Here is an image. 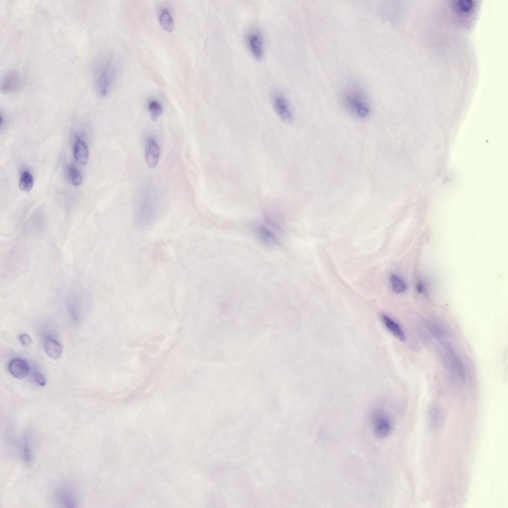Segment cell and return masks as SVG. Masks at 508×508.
<instances>
[{
    "instance_id": "52a82bcc",
    "label": "cell",
    "mask_w": 508,
    "mask_h": 508,
    "mask_svg": "<svg viewBox=\"0 0 508 508\" xmlns=\"http://www.w3.org/2000/svg\"><path fill=\"white\" fill-rule=\"evenodd\" d=\"M22 77L19 71L11 70L6 73L1 81V91L12 92L17 90L22 85Z\"/></svg>"
},
{
    "instance_id": "ba28073f",
    "label": "cell",
    "mask_w": 508,
    "mask_h": 508,
    "mask_svg": "<svg viewBox=\"0 0 508 508\" xmlns=\"http://www.w3.org/2000/svg\"><path fill=\"white\" fill-rule=\"evenodd\" d=\"M159 158L160 148L158 143L153 139H148L145 150V160L148 167L155 168L158 164Z\"/></svg>"
},
{
    "instance_id": "5bb4252c",
    "label": "cell",
    "mask_w": 508,
    "mask_h": 508,
    "mask_svg": "<svg viewBox=\"0 0 508 508\" xmlns=\"http://www.w3.org/2000/svg\"><path fill=\"white\" fill-rule=\"evenodd\" d=\"M74 156L76 161L81 165H85L88 160V150L85 143L79 140L74 146Z\"/></svg>"
},
{
    "instance_id": "ffe728a7",
    "label": "cell",
    "mask_w": 508,
    "mask_h": 508,
    "mask_svg": "<svg viewBox=\"0 0 508 508\" xmlns=\"http://www.w3.org/2000/svg\"><path fill=\"white\" fill-rule=\"evenodd\" d=\"M23 457L26 462H29L31 459V451L28 440L26 439L23 446Z\"/></svg>"
},
{
    "instance_id": "277c9868",
    "label": "cell",
    "mask_w": 508,
    "mask_h": 508,
    "mask_svg": "<svg viewBox=\"0 0 508 508\" xmlns=\"http://www.w3.org/2000/svg\"><path fill=\"white\" fill-rule=\"evenodd\" d=\"M272 100L275 111L283 121L290 122L293 118V112L289 100L281 91L275 90L272 95Z\"/></svg>"
},
{
    "instance_id": "8fae6325",
    "label": "cell",
    "mask_w": 508,
    "mask_h": 508,
    "mask_svg": "<svg viewBox=\"0 0 508 508\" xmlns=\"http://www.w3.org/2000/svg\"><path fill=\"white\" fill-rule=\"evenodd\" d=\"M382 320L387 329L394 336L402 342L405 341V335L398 323L385 315L382 316Z\"/></svg>"
},
{
    "instance_id": "d6986e66",
    "label": "cell",
    "mask_w": 508,
    "mask_h": 508,
    "mask_svg": "<svg viewBox=\"0 0 508 508\" xmlns=\"http://www.w3.org/2000/svg\"><path fill=\"white\" fill-rule=\"evenodd\" d=\"M71 180L76 186H79L82 183V177L80 172L75 168L71 167L69 170Z\"/></svg>"
},
{
    "instance_id": "3957f363",
    "label": "cell",
    "mask_w": 508,
    "mask_h": 508,
    "mask_svg": "<svg viewBox=\"0 0 508 508\" xmlns=\"http://www.w3.org/2000/svg\"><path fill=\"white\" fill-rule=\"evenodd\" d=\"M247 46L251 54L258 59L263 57L265 53L264 39L262 32L257 28H252L246 35Z\"/></svg>"
},
{
    "instance_id": "6da1fadb",
    "label": "cell",
    "mask_w": 508,
    "mask_h": 508,
    "mask_svg": "<svg viewBox=\"0 0 508 508\" xmlns=\"http://www.w3.org/2000/svg\"><path fill=\"white\" fill-rule=\"evenodd\" d=\"M342 100L344 107L359 118H367L370 113L368 99L363 89L356 85L347 86L343 91Z\"/></svg>"
},
{
    "instance_id": "9a60e30c",
    "label": "cell",
    "mask_w": 508,
    "mask_h": 508,
    "mask_svg": "<svg viewBox=\"0 0 508 508\" xmlns=\"http://www.w3.org/2000/svg\"><path fill=\"white\" fill-rule=\"evenodd\" d=\"M160 22L163 28L168 32H172L174 29V22L169 11L163 10L160 16Z\"/></svg>"
},
{
    "instance_id": "30bf717a",
    "label": "cell",
    "mask_w": 508,
    "mask_h": 508,
    "mask_svg": "<svg viewBox=\"0 0 508 508\" xmlns=\"http://www.w3.org/2000/svg\"><path fill=\"white\" fill-rule=\"evenodd\" d=\"M73 491L68 487L60 488L56 494V500L67 507H76L77 502Z\"/></svg>"
},
{
    "instance_id": "7402d4cb",
    "label": "cell",
    "mask_w": 508,
    "mask_h": 508,
    "mask_svg": "<svg viewBox=\"0 0 508 508\" xmlns=\"http://www.w3.org/2000/svg\"><path fill=\"white\" fill-rule=\"evenodd\" d=\"M20 340L22 344L26 347L29 346L32 343L31 337L27 334H22L20 336Z\"/></svg>"
},
{
    "instance_id": "9c48e42d",
    "label": "cell",
    "mask_w": 508,
    "mask_h": 508,
    "mask_svg": "<svg viewBox=\"0 0 508 508\" xmlns=\"http://www.w3.org/2000/svg\"><path fill=\"white\" fill-rule=\"evenodd\" d=\"M10 373L15 378L19 379H24L30 373V367L25 361L20 359H16L11 362L9 366Z\"/></svg>"
},
{
    "instance_id": "7c38bea8",
    "label": "cell",
    "mask_w": 508,
    "mask_h": 508,
    "mask_svg": "<svg viewBox=\"0 0 508 508\" xmlns=\"http://www.w3.org/2000/svg\"><path fill=\"white\" fill-rule=\"evenodd\" d=\"M45 349L49 357L54 360H58L61 357L63 352L62 345L56 340L48 338L45 342Z\"/></svg>"
},
{
    "instance_id": "7a4b0ae2",
    "label": "cell",
    "mask_w": 508,
    "mask_h": 508,
    "mask_svg": "<svg viewBox=\"0 0 508 508\" xmlns=\"http://www.w3.org/2000/svg\"><path fill=\"white\" fill-rule=\"evenodd\" d=\"M115 73V67L111 60L101 63L97 67L95 73V87L100 96L104 97L108 94Z\"/></svg>"
},
{
    "instance_id": "5b68a950",
    "label": "cell",
    "mask_w": 508,
    "mask_h": 508,
    "mask_svg": "<svg viewBox=\"0 0 508 508\" xmlns=\"http://www.w3.org/2000/svg\"><path fill=\"white\" fill-rule=\"evenodd\" d=\"M445 348L449 361L454 372H457L462 381L464 382L466 380L465 371L463 363L460 355L453 346L443 339L439 340Z\"/></svg>"
},
{
    "instance_id": "ac0fdd59",
    "label": "cell",
    "mask_w": 508,
    "mask_h": 508,
    "mask_svg": "<svg viewBox=\"0 0 508 508\" xmlns=\"http://www.w3.org/2000/svg\"><path fill=\"white\" fill-rule=\"evenodd\" d=\"M148 109L150 113L151 117L152 120L156 121L160 117L163 113V108L161 105L156 100L150 101Z\"/></svg>"
},
{
    "instance_id": "44dd1931",
    "label": "cell",
    "mask_w": 508,
    "mask_h": 508,
    "mask_svg": "<svg viewBox=\"0 0 508 508\" xmlns=\"http://www.w3.org/2000/svg\"><path fill=\"white\" fill-rule=\"evenodd\" d=\"M33 377L35 382L40 386H45L46 381L45 377L40 373L35 372L33 374Z\"/></svg>"
},
{
    "instance_id": "8992f818",
    "label": "cell",
    "mask_w": 508,
    "mask_h": 508,
    "mask_svg": "<svg viewBox=\"0 0 508 508\" xmlns=\"http://www.w3.org/2000/svg\"><path fill=\"white\" fill-rule=\"evenodd\" d=\"M47 221L43 214L36 213L27 221L24 228L25 234L36 236L42 234L46 226Z\"/></svg>"
},
{
    "instance_id": "2e32d148",
    "label": "cell",
    "mask_w": 508,
    "mask_h": 508,
    "mask_svg": "<svg viewBox=\"0 0 508 508\" xmlns=\"http://www.w3.org/2000/svg\"><path fill=\"white\" fill-rule=\"evenodd\" d=\"M390 280L392 288L395 293L397 294L402 293L407 289V286H406L405 282L398 276L392 275Z\"/></svg>"
},
{
    "instance_id": "4fadbf2b",
    "label": "cell",
    "mask_w": 508,
    "mask_h": 508,
    "mask_svg": "<svg viewBox=\"0 0 508 508\" xmlns=\"http://www.w3.org/2000/svg\"><path fill=\"white\" fill-rule=\"evenodd\" d=\"M374 421V433L376 436L379 438L387 436L391 430L389 421L383 416H378Z\"/></svg>"
},
{
    "instance_id": "e0dca14e",
    "label": "cell",
    "mask_w": 508,
    "mask_h": 508,
    "mask_svg": "<svg viewBox=\"0 0 508 508\" xmlns=\"http://www.w3.org/2000/svg\"><path fill=\"white\" fill-rule=\"evenodd\" d=\"M33 185V178L32 175L28 171L24 172L21 176L19 187L24 192H30Z\"/></svg>"
}]
</instances>
